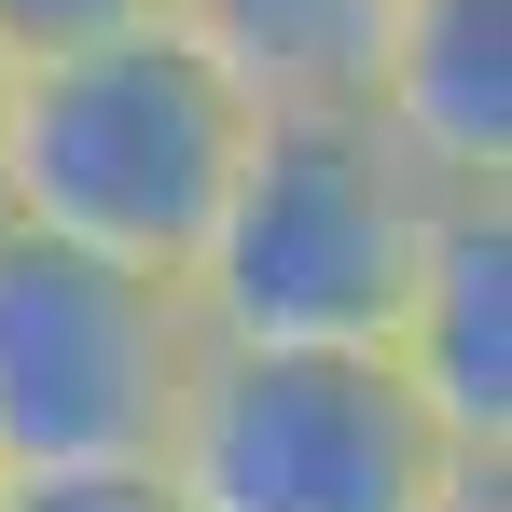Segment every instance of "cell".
I'll use <instances>...</instances> for the list:
<instances>
[{
    "instance_id": "obj_1",
    "label": "cell",
    "mask_w": 512,
    "mask_h": 512,
    "mask_svg": "<svg viewBox=\"0 0 512 512\" xmlns=\"http://www.w3.org/2000/svg\"><path fill=\"white\" fill-rule=\"evenodd\" d=\"M250 125H263V97L236 84V56L153 0V14H125L97 42L14 56V97H0V208H28V222H56L84 250L194 277L222 194H236Z\"/></svg>"
},
{
    "instance_id": "obj_2",
    "label": "cell",
    "mask_w": 512,
    "mask_h": 512,
    "mask_svg": "<svg viewBox=\"0 0 512 512\" xmlns=\"http://www.w3.org/2000/svg\"><path fill=\"white\" fill-rule=\"evenodd\" d=\"M457 194H485V180H443L374 97H263L236 194L194 250V305H208V333L388 346Z\"/></svg>"
},
{
    "instance_id": "obj_3",
    "label": "cell",
    "mask_w": 512,
    "mask_h": 512,
    "mask_svg": "<svg viewBox=\"0 0 512 512\" xmlns=\"http://www.w3.org/2000/svg\"><path fill=\"white\" fill-rule=\"evenodd\" d=\"M457 457L485 443L429 416V388L388 346L333 333H208L167 429L194 512H429Z\"/></svg>"
},
{
    "instance_id": "obj_4",
    "label": "cell",
    "mask_w": 512,
    "mask_h": 512,
    "mask_svg": "<svg viewBox=\"0 0 512 512\" xmlns=\"http://www.w3.org/2000/svg\"><path fill=\"white\" fill-rule=\"evenodd\" d=\"M194 360H208L194 277L0 208V471L167 457Z\"/></svg>"
},
{
    "instance_id": "obj_5",
    "label": "cell",
    "mask_w": 512,
    "mask_h": 512,
    "mask_svg": "<svg viewBox=\"0 0 512 512\" xmlns=\"http://www.w3.org/2000/svg\"><path fill=\"white\" fill-rule=\"evenodd\" d=\"M388 360L429 388V416L457 429V443L512 457V180H485V194L443 208L416 291L388 319Z\"/></svg>"
},
{
    "instance_id": "obj_6",
    "label": "cell",
    "mask_w": 512,
    "mask_h": 512,
    "mask_svg": "<svg viewBox=\"0 0 512 512\" xmlns=\"http://www.w3.org/2000/svg\"><path fill=\"white\" fill-rule=\"evenodd\" d=\"M374 111L443 180H512V0H388Z\"/></svg>"
},
{
    "instance_id": "obj_7",
    "label": "cell",
    "mask_w": 512,
    "mask_h": 512,
    "mask_svg": "<svg viewBox=\"0 0 512 512\" xmlns=\"http://www.w3.org/2000/svg\"><path fill=\"white\" fill-rule=\"evenodd\" d=\"M180 28H208L250 97H374L388 0H167Z\"/></svg>"
},
{
    "instance_id": "obj_8",
    "label": "cell",
    "mask_w": 512,
    "mask_h": 512,
    "mask_svg": "<svg viewBox=\"0 0 512 512\" xmlns=\"http://www.w3.org/2000/svg\"><path fill=\"white\" fill-rule=\"evenodd\" d=\"M0 512H194L167 457H70V471H0Z\"/></svg>"
},
{
    "instance_id": "obj_9",
    "label": "cell",
    "mask_w": 512,
    "mask_h": 512,
    "mask_svg": "<svg viewBox=\"0 0 512 512\" xmlns=\"http://www.w3.org/2000/svg\"><path fill=\"white\" fill-rule=\"evenodd\" d=\"M125 14H153V0H0V56H56V42H97Z\"/></svg>"
},
{
    "instance_id": "obj_10",
    "label": "cell",
    "mask_w": 512,
    "mask_h": 512,
    "mask_svg": "<svg viewBox=\"0 0 512 512\" xmlns=\"http://www.w3.org/2000/svg\"><path fill=\"white\" fill-rule=\"evenodd\" d=\"M429 512H512V457H457V471H443V499Z\"/></svg>"
},
{
    "instance_id": "obj_11",
    "label": "cell",
    "mask_w": 512,
    "mask_h": 512,
    "mask_svg": "<svg viewBox=\"0 0 512 512\" xmlns=\"http://www.w3.org/2000/svg\"><path fill=\"white\" fill-rule=\"evenodd\" d=\"M0 97H14V56H0Z\"/></svg>"
}]
</instances>
